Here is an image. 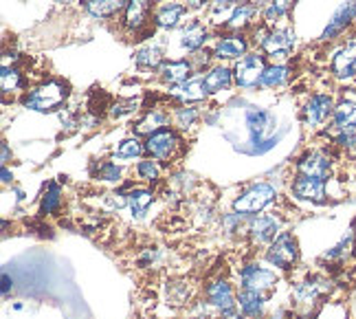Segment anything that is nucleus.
<instances>
[{
    "mask_svg": "<svg viewBox=\"0 0 356 319\" xmlns=\"http://www.w3.org/2000/svg\"><path fill=\"white\" fill-rule=\"evenodd\" d=\"M211 0H185V5L189 7V9H194V11H198V9H202L204 5H209Z\"/></svg>",
    "mask_w": 356,
    "mask_h": 319,
    "instance_id": "nucleus-45",
    "label": "nucleus"
},
{
    "mask_svg": "<svg viewBox=\"0 0 356 319\" xmlns=\"http://www.w3.org/2000/svg\"><path fill=\"white\" fill-rule=\"evenodd\" d=\"M165 62V53H163L161 45L156 42H149L145 47H141L134 55V64L136 68H141V71H159Z\"/></svg>",
    "mask_w": 356,
    "mask_h": 319,
    "instance_id": "nucleus-27",
    "label": "nucleus"
},
{
    "mask_svg": "<svg viewBox=\"0 0 356 319\" xmlns=\"http://www.w3.org/2000/svg\"><path fill=\"white\" fill-rule=\"evenodd\" d=\"M168 123H170V113H165V110H161V108H152L134 123L132 130L136 137H149L163 128H168Z\"/></svg>",
    "mask_w": 356,
    "mask_h": 319,
    "instance_id": "nucleus-24",
    "label": "nucleus"
},
{
    "mask_svg": "<svg viewBox=\"0 0 356 319\" xmlns=\"http://www.w3.org/2000/svg\"><path fill=\"white\" fill-rule=\"evenodd\" d=\"M354 22H356V0H350V3H343L332 13V18L327 20V26L321 33V40L323 42H332V40L343 36Z\"/></svg>",
    "mask_w": 356,
    "mask_h": 319,
    "instance_id": "nucleus-16",
    "label": "nucleus"
},
{
    "mask_svg": "<svg viewBox=\"0 0 356 319\" xmlns=\"http://www.w3.org/2000/svg\"><path fill=\"white\" fill-rule=\"evenodd\" d=\"M330 71L339 81L356 79V36L346 38V42L334 49L330 60Z\"/></svg>",
    "mask_w": 356,
    "mask_h": 319,
    "instance_id": "nucleus-9",
    "label": "nucleus"
},
{
    "mask_svg": "<svg viewBox=\"0 0 356 319\" xmlns=\"http://www.w3.org/2000/svg\"><path fill=\"white\" fill-rule=\"evenodd\" d=\"M266 55L262 53H246L244 58L236 60L234 66V81L240 91H255L262 84V75L266 71Z\"/></svg>",
    "mask_w": 356,
    "mask_h": 319,
    "instance_id": "nucleus-4",
    "label": "nucleus"
},
{
    "mask_svg": "<svg viewBox=\"0 0 356 319\" xmlns=\"http://www.w3.org/2000/svg\"><path fill=\"white\" fill-rule=\"evenodd\" d=\"M97 176L102 178V181H106V183H119L121 181V168L115 161H104L99 165Z\"/></svg>",
    "mask_w": 356,
    "mask_h": 319,
    "instance_id": "nucleus-43",
    "label": "nucleus"
},
{
    "mask_svg": "<svg viewBox=\"0 0 356 319\" xmlns=\"http://www.w3.org/2000/svg\"><path fill=\"white\" fill-rule=\"evenodd\" d=\"M60 205H62V187L56 181H51L42 194V201H40V214L42 216L56 214L60 212Z\"/></svg>",
    "mask_w": 356,
    "mask_h": 319,
    "instance_id": "nucleus-34",
    "label": "nucleus"
},
{
    "mask_svg": "<svg viewBox=\"0 0 356 319\" xmlns=\"http://www.w3.org/2000/svg\"><path fill=\"white\" fill-rule=\"evenodd\" d=\"M170 97H174L178 104H198L207 100L209 93L202 77H189L187 81L170 86Z\"/></svg>",
    "mask_w": 356,
    "mask_h": 319,
    "instance_id": "nucleus-18",
    "label": "nucleus"
},
{
    "mask_svg": "<svg viewBox=\"0 0 356 319\" xmlns=\"http://www.w3.org/2000/svg\"><path fill=\"white\" fill-rule=\"evenodd\" d=\"M332 141L343 148L346 152H356V128H348V130H332Z\"/></svg>",
    "mask_w": 356,
    "mask_h": 319,
    "instance_id": "nucleus-41",
    "label": "nucleus"
},
{
    "mask_svg": "<svg viewBox=\"0 0 356 319\" xmlns=\"http://www.w3.org/2000/svg\"><path fill=\"white\" fill-rule=\"evenodd\" d=\"M204 297L211 309H216L225 319H240L238 317V297L227 280H213L204 288Z\"/></svg>",
    "mask_w": 356,
    "mask_h": 319,
    "instance_id": "nucleus-7",
    "label": "nucleus"
},
{
    "mask_svg": "<svg viewBox=\"0 0 356 319\" xmlns=\"http://www.w3.org/2000/svg\"><path fill=\"white\" fill-rule=\"evenodd\" d=\"M126 196H128V210L136 218H141L147 212V207L154 203V192L149 187H134Z\"/></svg>",
    "mask_w": 356,
    "mask_h": 319,
    "instance_id": "nucleus-31",
    "label": "nucleus"
},
{
    "mask_svg": "<svg viewBox=\"0 0 356 319\" xmlns=\"http://www.w3.org/2000/svg\"><path fill=\"white\" fill-rule=\"evenodd\" d=\"M275 128L277 117L270 110H264L259 106H251L246 110V130H249V139L253 143V155H262L273 146H277L280 137H275Z\"/></svg>",
    "mask_w": 356,
    "mask_h": 319,
    "instance_id": "nucleus-1",
    "label": "nucleus"
},
{
    "mask_svg": "<svg viewBox=\"0 0 356 319\" xmlns=\"http://www.w3.org/2000/svg\"><path fill=\"white\" fill-rule=\"evenodd\" d=\"M154 0H128L126 9H123V24L128 31H139L145 26L149 13H152Z\"/></svg>",
    "mask_w": 356,
    "mask_h": 319,
    "instance_id": "nucleus-19",
    "label": "nucleus"
},
{
    "mask_svg": "<svg viewBox=\"0 0 356 319\" xmlns=\"http://www.w3.org/2000/svg\"><path fill=\"white\" fill-rule=\"evenodd\" d=\"M0 174H3V183H5V185L13 181V174L9 172V168H7V165H3V172H0Z\"/></svg>",
    "mask_w": 356,
    "mask_h": 319,
    "instance_id": "nucleus-47",
    "label": "nucleus"
},
{
    "mask_svg": "<svg viewBox=\"0 0 356 319\" xmlns=\"http://www.w3.org/2000/svg\"><path fill=\"white\" fill-rule=\"evenodd\" d=\"M293 75V68L289 64H268L266 71L262 75V88H268V91H275V88H282L289 84V79Z\"/></svg>",
    "mask_w": 356,
    "mask_h": 319,
    "instance_id": "nucleus-29",
    "label": "nucleus"
},
{
    "mask_svg": "<svg viewBox=\"0 0 356 319\" xmlns=\"http://www.w3.org/2000/svg\"><path fill=\"white\" fill-rule=\"evenodd\" d=\"M330 288V282L325 280H306V282H299L293 290L295 295V302L297 304H306V306H310V304H314L319 297L325 295V290Z\"/></svg>",
    "mask_w": 356,
    "mask_h": 319,
    "instance_id": "nucleus-26",
    "label": "nucleus"
},
{
    "mask_svg": "<svg viewBox=\"0 0 356 319\" xmlns=\"http://www.w3.org/2000/svg\"><path fill=\"white\" fill-rule=\"evenodd\" d=\"M128 0H84V9L95 20H111L119 11H123Z\"/></svg>",
    "mask_w": 356,
    "mask_h": 319,
    "instance_id": "nucleus-25",
    "label": "nucleus"
},
{
    "mask_svg": "<svg viewBox=\"0 0 356 319\" xmlns=\"http://www.w3.org/2000/svg\"><path fill=\"white\" fill-rule=\"evenodd\" d=\"M13 286V280L7 275V273H3V295H9V288Z\"/></svg>",
    "mask_w": 356,
    "mask_h": 319,
    "instance_id": "nucleus-46",
    "label": "nucleus"
},
{
    "mask_svg": "<svg viewBox=\"0 0 356 319\" xmlns=\"http://www.w3.org/2000/svg\"><path fill=\"white\" fill-rule=\"evenodd\" d=\"M9 155H11V152H9V146H7V143H3V165H7V163H9Z\"/></svg>",
    "mask_w": 356,
    "mask_h": 319,
    "instance_id": "nucleus-48",
    "label": "nucleus"
},
{
    "mask_svg": "<svg viewBox=\"0 0 356 319\" xmlns=\"http://www.w3.org/2000/svg\"><path fill=\"white\" fill-rule=\"evenodd\" d=\"M187 5L181 0H163L154 9V26L161 31H174L183 24L187 16Z\"/></svg>",
    "mask_w": 356,
    "mask_h": 319,
    "instance_id": "nucleus-14",
    "label": "nucleus"
},
{
    "mask_svg": "<svg viewBox=\"0 0 356 319\" xmlns=\"http://www.w3.org/2000/svg\"><path fill=\"white\" fill-rule=\"evenodd\" d=\"M266 262L270 267L282 269V271H289L297 265L299 260V244L297 238L289 231H282L275 240H273L266 249Z\"/></svg>",
    "mask_w": 356,
    "mask_h": 319,
    "instance_id": "nucleus-5",
    "label": "nucleus"
},
{
    "mask_svg": "<svg viewBox=\"0 0 356 319\" xmlns=\"http://www.w3.org/2000/svg\"><path fill=\"white\" fill-rule=\"evenodd\" d=\"M240 282H242V288L266 293V290H270L277 284V273L262 267V265H257V262H251V265H244L240 269Z\"/></svg>",
    "mask_w": 356,
    "mask_h": 319,
    "instance_id": "nucleus-13",
    "label": "nucleus"
},
{
    "mask_svg": "<svg viewBox=\"0 0 356 319\" xmlns=\"http://www.w3.org/2000/svg\"><path fill=\"white\" fill-rule=\"evenodd\" d=\"M139 106H141V100H123V102H117V104H113V108H111V117L113 119H123V117H130V115H134L136 110H139Z\"/></svg>",
    "mask_w": 356,
    "mask_h": 319,
    "instance_id": "nucleus-42",
    "label": "nucleus"
},
{
    "mask_svg": "<svg viewBox=\"0 0 356 319\" xmlns=\"http://www.w3.org/2000/svg\"><path fill=\"white\" fill-rule=\"evenodd\" d=\"M183 148L181 137L172 128H163L145 139V155L159 163H170Z\"/></svg>",
    "mask_w": 356,
    "mask_h": 319,
    "instance_id": "nucleus-6",
    "label": "nucleus"
},
{
    "mask_svg": "<svg viewBox=\"0 0 356 319\" xmlns=\"http://www.w3.org/2000/svg\"><path fill=\"white\" fill-rule=\"evenodd\" d=\"M209 58H213V55H207V53H202V51H196V53H191V55H189V62H191V66H194V71H204V66L209 64Z\"/></svg>",
    "mask_w": 356,
    "mask_h": 319,
    "instance_id": "nucleus-44",
    "label": "nucleus"
},
{
    "mask_svg": "<svg viewBox=\"0 0 356 319\" xmlns=\"http://www.w3.org/2000/svg\"><path fill=\"white\" fill-rule=\"evenodd\" d=\"M275 199H277V189L270 183H253L234 201V212L246 218H253L259 212H264L270 203H275Z\"/></svg>",
    "mask_w": 356,
    "mask_h": 319,
    "instance_id": "nucleus-3",
    "label": "nucleus"
},
{
    "mask_svg": "<svg viewBox=\"0 0 356 319\" xmlns=\"http://www.w3.org/2000/svg\"><path fill=\"white\" fill-rule=\"evenodd\" d=\"M56 3H60V5H66V3H73V0H56Z\"/></svg>",
    "mask_w": 356,
    "mask_h": 319,
    "instance_id": "nucleus-49",
    "label": "nucleus"
},
{
    "mask_svg": "<svg viewBox=\"0 0 356 319\" xmlns=\"http://www.w3.org/2000/svg\"><path fill=\"white\" fill-rule=\"evenodd\" d=\"M207 40H209V29L204 26V22L191 20L181 31L178 45H181V49L187 51V53H196V51H202V47L207 45Z\"/></svg>",
    "mask_w": 356,
    "mask_h": 319,
    "instance_id": "nucleus-21",
    "label": "nucleus"
},
{
    "mask_svg": "<svg viewBox=\"0 0 356 319\" xmlns=\"http://www.w3.org/2000/svg\"><path fill=\"white\" fill-rule=\"evenodd\" d=\"M354 244H356V229H350L346 238L341 240L337 247H332L330 251H327L323 258H325V260H346V258L352 254Z\"/></svg>",
    "mask_w": 356,
    "mask_h": 319,
    "instance_id": "nucleus-39",
    "label": "nucleus"
},
{
    "mask_svg": "<svg viewBox=\"0 0 356 319\" xmlns=\"http://www.w3.org/2000/svg\"><path fill=\"white\" fill-rule=\"evenodd\" d=\"M202 79H204V86H207V93H209V95L229 91L231 86L236 84V81H234V68H229V66H225V64L209 66V68H207V73L202 75Z\"/></svg>",
    "mask_w": 356,
    "mask_h": 319,
    "instance_id": "nucleus-23",
    "label": "nucleus"
},
{
    "mask_svg": "<svg viewBox=\"0 0 356 319\" xmlns=\"http://www.w3.org/2000/svg\"><path fill=\"white\" fill-rule=\"evenodd\" d=\"M66 100H68V86L64 81L49 79L31 88L29 95L24 97L22 106L26 110H33V113H53V110H60V106Z\"/></svg>",
    "mask_w": 356,
    "mask_h": 319,
    "instance_id": "nucleus-2",
    "label": "nucleus"
},
{
    "mask_svg": "<svg viewBox=\"0 0 356 319\" xmlns=\"http://www.w3.org/2000/svg\"><path fill=\"white\" fill-rule=\"evenodd\" d=\"M291 192L297 201H306L314 205H323L327 201V181H319V178L301 176L297 174L291 185Z\"/></svg>",
    "mask_w": 356,
    "mask_h": 319,
    "instance_id": "nucleus-15",
    "label": "nucleus"
},
{
    "mask_svg": "<svg viewBox=\"0 0 356 319\" xmlns=\"http://www.w3.org/2000/svg\"><path fill=\"white\" fill-rule=\"evenodd\" d=\"M257 13H259V7L255 3H240L234 9V13H231V18H229V22L225 26L231 31H244L246 26L253 24Z\"/></svg>",
    "mask_w": 356,
    "mask_h": 319,
    "instance_id": "nucleus-28",
    "label": "nucleus"
},
{
    "mask_svg": "<svg viewBox=\"0 0 356 319\" xmlns=\"http://www.w3.org/2000/svg\"><path fill=\"white\" fill-rule=\"evenodd\" d=\"M295 45H297V36L291 26H280V29H270L264 45H262V51L266 58H273V60H289L291 53L295 51Z\"/></svg>",
    "mask_w": 356,
    "mask_h": 319,
    "instance_id": "nucleus-11",
    "label": "nucleus"
},
{
    "mask_svg": "<svg viewBox=\"0 0 356 319\" xmlns=\"http://www.w3.org/2000/svg\"><path fill=\"white\" fill-rule=\"evenodd\" d=\"M134 172H136V176H139V181L156 183L161 178V163L156 159H143V161L136 163Z\"/></svg>",
    "mask_w": 356,
    "mask_h": 319,
    "instance_id": "nucleus-37",
    "label": "nucleus"
},
{
    "mask_svg": "<svg viewBox=\"0 0 356 319\" xmlns=\"http://www.w3.org/2000/svg\"><path fill=\"white\" fill-rule=\"evenodd\" d=\"M282 233V218L277 214H262L253 216L249 223L251 242L257 247H268Z\"/></svg>",
    "mask_w": 356,
    "mask_h": 319,
    "instance_id": "nucleus-12",
    "label": "nucleus"
},
{
    "mask_svg": "<svg viewBox=\"0 0 356 319\" xmlns=\"http://www.w3.org/2000/svg\"><path fill=\"white\" fill-rule=\"evenodd\" d=\"M189 284L185 282H172L168 284V304H174V306H183V304L189 302Z\"/></svg>",
    "mask_w": 356,
    "mask_h": 319,
    "instance_id": "nucleus-40",
    "label": "nucleus"
},
{
    "mask_svg": "<svg viewBox=\"0 0 356 319\" xmlns=\"http://www.w3.org/2000/svg\"><path fill=\"white\" fill-rule=\"evenodd\" d=\"M291 5H293V0H268V5L262 11L264 24L273 26L277 20L286 18V16H289V11H291Z\"/></svg>",
    "mask_w": 356,
    "mask_h": 319,
    "instance_id": "nucleus-36",
    "label": "nucleus"
},
{
    "mask_svg": "<svg viewBox=\"0 0 356 319\" xmlns=\"http://www.w3.org/2000/svg\"><path fill=\"white\" fill-rule=\"evenodd\" d=\"M238 0H211L209 3V20L213 24H227L231 13L238 7Z\"/></svg>",
    "mask_w": 356,
    "mask_h": 319,
    "instance_id": "nucleus-35",
    "label": "nucleus"
},
{
    "mask_svg": "<svg viewBox=\"0 0 356 319\" xmlns=\"http://www.w3.org/2000/svg\"><path fill=\"white\" fill-rule=\"evenodd\" d=\"M0 86H3V93H13L22 88V75L16 66L0 68Z\"/></svg>",
    "mask_w": 356,
    "mask_h": 319,
    "instance_id": "nucleus-38",
    "label": "nucleus"
},
{
    "mask_svg": "<svg viewBox=\"0 0 356 319\" xmlns=\"http://www.w3.org/2000/svg\"><path fill=\"white\" fill-rule=\"evenodd\" d=\"M249 40H246L242 33H229L216 40L211 55L220 62H229V60H240L249 53Z\"/></svg>",
    "mask_w": 356,
    "mask_h": 319,
    "instance_id": "nucleus-17",
    "label": "nucleus"
},
{
    "mask_svg": "<svg viewBox=\"0 0 356 319\" xmlns=\"http://www.w3.org/2000/svg\"><path fill=\"white\" fill-rule=\"evenodd\" d=\"M348 128H356V102L341 100L332 113V130H348Z\"/></svg>",
    "mask_w": 356,
    "mask_h": 319,
    "instance_id": "nucleus-30",
    "label": "nucleus"
},
{
    "mask_svg": "<svg viewBox=\"0 0 356 319\" xmlns=\"http://www.w3.org/2000/svg\"><path fill=\"white\" fill-rule=\"evenodd\" d=\"M194 66H191L189 58H181V60H168L163 62V66L159 68V77L161 81H165L168 86H176L181 81H187L189 77H194Z\"/></svg>",
    "mask_w": 356,
    "mask_h": 319,
    "instance_id": "nucleus-20",
    "label": "nucleus"
},
{
    "mask_svg": "<svg viewBox=\"0 0 356 319\" xmlns=\"http://www.w3.org/2000/svg\"><path fill=\"white\" fill-rule=\"evenodd\" d=\"M332 172H334V161L323 150L306 152V155L297 161V174H301V176L319 178V181H330Z\"/></svg>",
    "mask_w": 356,
    "mask_h": 319,
    "instance_id": "nucleus-10",
    "label": "nucleus"
},
{
    "mask_svg": "<svg viewBox=\"0 0 356 319\" xmlns=\"http://www.w3.org/2000/svg\"><path fill=\"white\" fill-rule=\"evenodd\" d=\"M334 100L327 93H314L304 106V123L310 130H321L325 128L327 121H332L334 113Z\"/></svg>",
    "mask_w": 356,
    "mask_h": 319,
    "instance_id": "nucleus-8",
    "label": "nucleus"
},
{
    "mask_svg": "<svg viewBox=\"0 0 356 319\" xmlns=\"http://www.w3.org/2000/svg\"><path fill=\"white\" fill-rule=\"evenodd\" d=\"M113 152H115L117 161H134L145 155V143H141V139L134 134V137H128V139H123V141H119Z\"/></svg>",
    "mask_w": 356,
    "mask_h": 319,
    "instance_id": "nucleus-32",
    "label": "nucleus"
},
{
    "mask_svg": "<svg viewBox=\"0 0 356 319\" xmlns=\"http://www.w3.org/2000/svg\"><path fill=\"white\" fill-rule=\"evenodd\" d=\"M238 3H246V0H238Z\"/></svg>",
    "mask_w": 356,
    "mask_h": 319,
    "instance_id": "nucleus-50",
    "label": "nucleus"
},
{
    "mask_svg": "<svg viewBox=\"0 0 356 319\" xmlns=\"http://www.w3.org/2000/svg\"><path fill=\"white\" fill-rule=\"evenodd\" d=\"M238 309L244 319H262L266 313V297L259 290L242 288L238 295Z\"/></svg>",
    "mask_w": 356,
    "mask_h": 319,
    "instance_id": "nucleus-22",
    "label": "nucleus"
},
{
    "mask_svg": "<svg viewBox=\"0 0 356 319\" xmlns=\"http://www.w3.org/2000/svg\"><path fill=\"white\" fill-rule=\"evenodd\" d=\"M172 121H174V126L178 130L187 132V130H191L200 121V110L194 104H181L178 108H174Z\"/></svg>",
    "mask_w": 356,
    "mask_h": 319,
    "instance_id": "nucleus-33",
    "label": "nucleus"
}]
</instances>
